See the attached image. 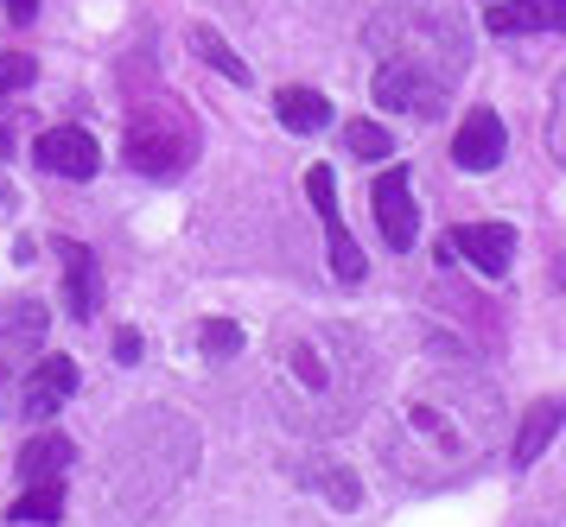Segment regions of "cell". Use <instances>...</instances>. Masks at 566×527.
<instances>
[{
  "label": "cell",
  "instance_id": "cb8c5ba5",
  "mask_svg": "<svg viewBox=\"0 0 566 527\" xmlns=\"http://www.w3.org/2000/svg\"><path fill=\"white\" fill-rule=\"evenodd\" d=\"M115 362H140V330H122L115 337Z\"/></svg>",
  "mask_w": 566,
  "mask_h": 527
},
{
  "label": "cell",
  "instance_id": "2e32d148",
  "mask_svg": "<svg viewBox=\"0 0 566 527\" xmlns=\"http://www.w3.org/2000/svg\"><path fill=\"white\" fill-rule=\"evenodd\" d=\"M71 439L64 432H39L32 445H20V483H64L71 471Z\"/></svg>",
  "mask_w": 566,
  "mask_h": 527
},
{
  "label": "cell",
  "instance_id": "4fadbf2b",
  "mask_svg": "<svg viewBox=\"0 0 566 527\" xmlns=\"http://www.w3.org/2000/svg\"><path fill=\"white\" fill-rule=\"evenodd\" d=\"M484 25L496 39H510V32H566V0H496Z\"/></svg>",
  "mask_w": 566,
  "mask_h": 527
},
{
  "label": "cell",
  "instance_id": "5bb4252c",
  "mask_svg": "<svg viewBox=\"0 0 566 527\" xmlns=\"http://www.w3.org/2000/svg\"><path fill=\"white\" fill-rule=\"evenodd\" d=\"M560 426H566V401H535L528 407V413H522V432H515V445H510L515 471H528V464L560 439Z\"/></svg>",
  "mask_w": 566,
  "mask_h": 527
},
{
  "label": "cell",
  "instance_id": "52a82bcc",
  "mask_svg": "<svg viewBox=\"0 0 566 527\" xmlns=\"http://www.w3.org/2000/svg\"><path fill=\"white\" fill-rule=\"evenodd\" d=\"M369 203H376V223H382V242L395 254L413 249V235H420V210H413V185L401 166H388L376 185H369Z\"/></svg>",
  "mask_w": 566,
  "mask_h": 527
},
{
  "label": "cell",
  "instance_id": "3957f363",
  "mask_svg": "<svg viewBox=\"0 0 566 527\" xmlns=\"http://www.w3.org/2000/svg\"><path fill=\"white\" fill-rule=\"evenodd\" d=\"M369 51L395 57V64H413V71L439 76L452 89L471 64V32H464L452 0H388L369 20Z\"/></svg>",
  "mask_w": 566,
  "mask_h": 527
},
{
  "label": "cell",
  "instance_id": "30bf717a",
  "mask_svg": "<svg viewBox=\"0 0 566 527\" xmlns=\"http://www.w3.org/2000/svg\"><path fill=\"white\" fill-rule=\"evenodd\" d=\"M52 325V312L39 299H13L0 305V394H7V369H20L32 350H39V337Z\"/></svg>",
  "mask_w": 566,
  "mask_h": 527
},
{
  "label": "cell",
  "instance_id": "9c48e42d",
  "mask_svg": "<svg viewBox=\"0 0 566 527\" xmlns=\"http://www.w3.org/2000/svg\"><path fill=\"white\" fill-rule=\"evenodd\" d=\"M446 249L459 254V261H471L484 280H503L515 261V229L510 223H464L446 235Z\"/></svg>",
  "mask_w": 566,
  "mask_h": 527
},
{
  "label": "cell",
  "instance_id": "7c38bea8",
  "mask_svg": "<svg viewBox=\"0 0 566 527\" xmlns=\"http://www.w3.org/2000/svg\"><path fill=\"white\" fill-rule=\"evenodd\" d=\"M503 147H510V134H503V115L496 108H471L452 134V159H459L464 172H490V166H503Z\"/></svg>",
  "mask_w": 566,
  "mask_h": 527
},
{
  "label": "cell",
  "instance_id": "9a60e30c",
  "mask_svg": "<svg viewBox=\"0 0 566 527\" xmlns=\"http://www.w3.org/2000/svg\"><path fill=\"white\" fill-rule=\"evenodd\" d=\"M64 305H71V318H96V305H103V274L83 242H64Z\"/></svg>",
  "mask_w": 566,
  "mask_h": 527
},
{
  "label": "cell",
  "instance_id": "e0dca14e",
  "mask_svg": "<svg viewBox=\"0 0 566 527\" xmlns=\"http://www.w3.org/2000/svg\"><path fill=\"white\" fill-rule=\"evenodd\" d=\"M274 115H281L286 134H325L332 127V102L318 96V89H281L274 96Z\"/></svg>",
  "mask_w": 566,
  "mask_h": 527
},
{
  "label": "cell",
  "instance_id": "5b68a950",
  "mask_svg": "<svg viewBox=\"0 0 566 527\" xmlns=\"http://www.w3.org/2000/svg\"><path fill=\"white\" fill-rule=\"evenodd\" d=\"M306 198H312V210H318L325 235H332V274L344 280V286H357V280H363V249L350 242V229H344V217H337V178H332V166H312V172H306Z\"/></svg>",
  "mask_w": 566,
  "mask_h": 527
},
{
  "label": "cell",
  "instance_id": "44dd1931",
  "mask_svg": "<svg viewBox=\"0 0 566 527\" xmlns=\"http://www.w3.org/2000/svg\"><path fill=\"white\" fill-rule=\"evenodd\" d=\"M198 350L217 356V362H223V356H235V350H242V325H230V318H210V325H198Z\"/></svg>",
  "mask_w": 566,
  "mask_h": 527
},
{
  "label": "cell",
  "instance_id": "ffe728a7",
  "mask_svg": "<svg viewBox=\"0 0 566 527\" xmlns=\"http://www.w3.org/2000/svg\"><path fill=\"white\" fill-rule=\"evenodd\" d=\"M344 147L357 152V159H388V152H395V140H388L382 122H350V127H344Z\"/></svg>",
  "mask_w": 566,
  "mask_h": 527
},
{
  "label": "cell",
  "instance_id": "7a4b0ae2",
  "mask_svg": "<svg viewBox=\"0 0 566 527\" xmlns=\"http://www.w3.org/2000/svg\"><path fill=\"white\" fill-rule=\"evenodd\" d=\"M376 388V362L369 344L344 325H300L274 344V394H281L286 420L306 432L350 426Z\"/></svg>",
  "mask_w": 566,
  "mask_h": 527
},
{
  "label": "cell",
  "instance_id": "8fae6325",
  "mask_svg": "<svg viewBox=\"0 0 566 527\" xmlns=\"http://www.w3.org/2000/svg\"><path fill=\"white\" fill-rule=\"evenodd\" d=\"M71 394H77V362H71V356H45V362H32V376L20 381V413H27V420H52Z\"/></svg>",
  "mask_w": 566,
  "mask_h": 527
},
{
  "label": "cell",
  "instance_id": "8992f818",
  "mask_svg": "<svg viewBox=\"0 0 566 527\" xmlns=\"http://www.w3.org/2000/svg\"><path fill=\"white\" fill-rule=\"evenodd\" d=\"M369 89H376L382 108H408V115H427V122L446 108V83L427 76V71H413V64H395V57L376 64V83H369Z\"/></svg>",
  "mask_w": 566,
  "mask_h": 527
},
{
  "label": "cell",
  "instance_id": "6da1fadb",
  "mask_svg": "<svg viewBox=\"0 0 566 527\" xmlns=\"http://www.w3.org/2000/svg\"><path fill=\"white\" fill-rule=\"evenodd\" d=\"M503 426V407L496 388L471 369H433L408 388V401L388 413L382 426V457L388 471L413 489H439L452 477H471L496 445Z\"/></svg>",
  "mask_w": 566,
  "mask_h": 527
},
{
  "label": "cell",
  "instance_id": "277c9868",
  "mask_svg": "<svg viewBox=\"0 0 566 527\" xmlns=\"http://www.w3.org/2000/svg\"><path fill=\"white\" fill-rule=\"evenodd\" d=\"M122 159H128L140 178H179L191 159H198V122L185 115V102L159 96L128 108V127H122Z\"/></svg>",
  "mask_w": 566,
  "mask_h": 527
},
{
  "label": "cell",
  "instance_id": "d4e9b609",
  "mask_svg": "<svg viewBox=\"0 0 566 527\" xmlns=\"http://www.w3.org/2000/svg\"><path fill=\"white\" fill-rule=\"evenodd\" d=\"M7 13H13V20L27 25V20H32V13H39V0H7Z\"/></svg>",
  "mask_w": 566,
  "mask_h": 527
},
{
  "label": "cell",
  "instance_id": "ac0fdd59",
  "mask_svg": "<svg viewBox=\"0 0 566 527\" xmlns=\"http://www.w3.org/2000/svg\"><path fill=\"white\" fill-rule=\"evenodd\" d=\"M64 515V483H27V496H13L7 521H57Z\"/></svg>",
  "mask_w": 566,
  "mask_h": 527
},
{
  "label": "cell",
  "instance_id": "ba28073f",
  "mask_svg": "<svg viewBox=\"0 0 566 527\" xmlns=\"http://www.w3.org/2000/svg\"><path fill=\"white\" fill-rule=\"evenodd\" d=\"M32 159H39L52 178H77V185H83V178H96V166H103V147H96L83 127L64 122V127H45V134H39Z\"/></svg>",
  "mask_w": 566,
  "mask_h": 527
},
{
  "label": "cell",
  "instance_id": "7402d4cb",
  "mask_svg": "<svg viewBox=\"0 0 566 527\" xmlns=\"http://www.w3.org/2000/svg\"><path fill=\"white\" fill-rule=\"evenodd\" d=\"M32 76H39V64H32L27 51H7V57H0V96H13V89H27Z\"/></svg>",
  "mask_w": 566,
  "mask_h": 527
},
{
  "label": "cell",
  "instance_id": "d6986e66",
  "mask_svg": "<svg viewBox=\"0 0 566 527\" xmlns=\"http://www.w3.org/2000/svg\"><path fill=\"white\" fill-rule=\"evenodd\" d=\"M191 51L205 57L210 71H223V76H230V83H249V64H242V57H235V51H230V39H217L210 25H191Z\"/></svg>",
  "mask_w": 566,
  "mask_h": 527
},
{
  "label": "cell",
  "instance_id": "603a6c76",
  "mask_svg": "<svg viewBox=\"0 0 566 527\" xmlns=\"http://www.w3.org/2000/svg\"><path fill=\"white\" fill-rule=\"evenodd\" d=\"M547 147H554V159H566V76H560V89H554V115H547Z\"/></svg>",
  "mask_w": 566,
  "mask_h": 527
},
{
  "label": "cell",
  "instance_id": "484cf974",
  "mask_svg": "<svg viewBox=\"0 0 566 527\" xmlns=\"http://www.w3.org/2000/svg\"><path fill=\"white\" fill-rule=\"evenodd\" d=\"M7 152H13V134H7V127H0V159H7Z\"/></svg>",
  "mask_w": 566,
  "mask_h": 527
}]
</instances>
